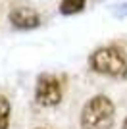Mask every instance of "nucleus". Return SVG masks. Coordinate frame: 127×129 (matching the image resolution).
<instances>
[{"label":"nucleus","instance_id":"nucleus-1","mask_svg":"<svg viewBox=\"0 0 127 129\" xmlns=\"http://www.w3.org/2000/svg\"><path fill=\"white\" fill-rule=\"evenodd\" d=\"M116 118V106L106 94H96L81 110L83 129H112Z\"/></svg>","mask_w":127,"mask_h":129},{"label":"nucleus","instance_id":"nucleus-2","mask_svg":"<svg viewBox=\"0 0 127 129\" xmlns=\"http://www.w3.org/2000/svg\"><path fill=\"white\" fill-rule=\"evenodd\" d=\"M90 70L100 75L121 79L127 77V56L117 46H102L96 48L89 58Z\"/></svg>","mask_w":127,"mask_h":129},{"label":"nucleus","instance_id":"nucleus-3","mask_svg":"<svg viewBox=\"0 0 127 129\" xmlns=\"http://www.w3.org/2000/svg\"><path fill=\"white\" fill-rule=\"evenodd\" d=\"M35 100L39 106L52 108L62 102V83L52 73H41L37 77L35 87Z\"/></svg>","mask_w":127,"mask_h":129},{"label":"nucleus","instance_id":"nucleus-4","mask_svg":"<svg viewBox=\"0 0 127 129\" xmlns=\"http://www.w3.org/2000/svg\"><path fill=\"white\" fill-rule=\"evenodd\" d=\"M8 19L16 29L21 31H29V29H37L41 25V16L33 8H27V6H17L8 14Z\"/></svg>","mask_w":127,"mask_h":129},{"label":"nucleus","instance_id":"nucleus-5","mask_svg":"<svg viewBox=\"0 0 127 129\" xmlns=\"http://www.w3.org/2000/svg\"><path fill=\"white\" fill-rule=\"evenodd\" d=\"M85 4H87V0H62L60 2V14H64V16L79 14L85 10Z\"/></svg>","mask_w":127,"mask_h":129},{"label":"nucleus","instance_id":"nucleus-6","mask_svg":"<svg viewBox=\"0 0 127 129\" xmlns=\"http://www.w3.org/2000/svg\"><path fill=\"white\" fill-rule=\"evenodd\" d=\"M10 112H12V106L8 102V98L0 94V129L10 127Z\"/></svg>","mask_w":127,"mask_h":129},{"label":"nucleus","instance_id":"nucleus-7","mask_svg":"<svg viewBox=\"0 0 127 129\" xmlns=\"http://www.w3.org/2000/svg\"><path fill=\"white\" fill-rule=\"evenodd\" d=\"M114 16H116V17H127V2H123V4L116 6V10H114Z\"/></svg>","mask_w":127,"mask_h":129},{"label":"nucleus","instance_id":"nucleus-8","mask_svg":"<svg viewBox=\"0 0 127 129\" xmlns=\"http://www.w3.org/2000/svg\"><path fill=\"white\" fill-rule=\"evenodd\" d=\"M123 129H127V118H125V121H123Z\"/></svg>","mask_w":127,"mask_h":129},{"label":"nucleus","instance_id":"nucleus-9","mask_svg":"<svg viewBox=\"0 0 127 129\" xmlns=\"http://www.w3.org/2000/svg\"><path fill=\"white\" fill-rule=\"evenodd\" d=\"M35 129H46V127H35Z\"/></svg>","mask_w":127,"mask_h":129}]
</instances>
